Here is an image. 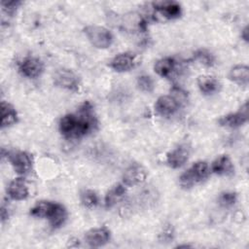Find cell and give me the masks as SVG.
Instances as JSON below:
<instances>
[{
    "label": "cell",
    "instance_id": "cell-1",
    "mask_svg": "<svg viewBox=\"0 0 249 249\" xmlns=\"http://www.w3.org/2000/svg\"><path fill=\"white\" fill-rule=\"evenodd\" d=\"M97 126V119L93 107L85 101L75 113L63 116L59 121V131L66 139H79L93 131Z\"/></svg>",
    "mask_w": 249,
    "mask_h": 249
},
{
    "label": "cell",
    "instance_id": "cell-2",
    "mask_svg": "<svg viewBox=\"0 0 249 249\" xmlns=\"http://www.w3.org/2000/svg\"><path fill=\"white\" fill-rule=\"evenodd\" d=\"M209 175V166L206 161L199 160L188 168L179 178L180 186L184 189H190L204 181Z\"/></svg>",
    "mask_w": 249,
    "mask_h": 249
},
{
    "label": "cell",
    "instance_id": "cell-3",
    "mask_svg": "<svg viewBox=\"0 0 249 249\" xmlns=\"http://www.w3.org/2000/svg\"><path fill=\"white\" fill-rule=\"evenodd\" d=\"M90 44L97 49H107L113 43L112 33L103 26L89 25L84 29Z\"/></svg>",
    "mask_w": 249,
    "mask_h": 249
},
{
    "label": "cell",
    "instance_id": "cell-4",
    "mask_svg": "<svg viewBox=\"0 0 249 249\" xmlns=\"http://www.w3.org/2000/svg\"><path fill=\"white\" fill-rule=\"evenodd\" d=\"M8 160L15 171L19 175L27 174L32 168L31 156L24 151H13L8 153Z\"/></svg>",
    "mask_w": 249,
    "mask_h": 249
},
{
    "label": "cell",
    "instance_id": "cell-5",
    "mask_svg": "<svg viewBox=\"0 0 249 249\" xmlns=\"http://www.w3.org/2000/svg\"><path fill=\"white\" fill-rule=\"evenodd\" d=\"M54 84L62 89L76 91L79 89V78L70 69L61 68L55 71L53 75Z\"/></svg>",
    "mask_w": 249,
    "mask_h": 249
},
{
    "label": "cell",
    "instance_id": "cell-6",
    "mask_svg": "<svg viewBox=\"0 0 249 249\" xmlns=\"http://www.w3.org/2000/svg\"><path fill=\"white\" fill-rule=\"evenodd\" d=\"M18 69L23 76L29 79H35L43 73L44 64L38 57L26 56L18 63Z\"/></svg>",
    "mask_w": 249,
    "mask_h": 249
},
{
    "label": "cell",
    "instance_id": "cell-7",
    "mask_svg": "<svg viewBox=\"0 0 249 249\" xmlns=\"http://www.w3.org/2000/svg\"><path fill=\"white\" fill-rule=\"evenodd\" d=\"M147 170L144 166L138 163H133L129 165L124 175L123 182L125 186H136L143 183L147 178Z\"/></svg>",
    "mask_w": 249,
    "mask_h": 249
},
{
    "label": "cell",
    "instance_id": "cell-8",
    "mask_svg": "<svg viewBox=\"0 0 249 249\" xmlns=\"http://www.w3.org/2000/svg\"><path fill=\"white\" fill-rule=\"evenodd\" d=\"M247 102L242 106L241 110L235 113H231L221 117L218 121L219 124L224 127H238L247 122Z\"/></svg>",
    "mask_w": 249,
    "mask_h": 249
},
{
    "label": "cell",
    "instance_id": "cell-9",
    "mask_svg": "<svg viewBox=\"0 0 249 249\" xmlns=\"http://www.w3.org/2000/svg\"><path fill=\"white\" fill-rule=\"evenodd\" d=\"M86 242L91 247H100L110 240V231L105 228H94L86 232Z\"/></svg>",
    "mask_w": 249,
    "mask_h": 249
},
{
    "label": "cell",
    "instance_id": "cell-10",
    "mask_svg": "<svg viewBox=\"0 0 249 249\" xmlns=\"http://www.w3.org/2000/svg\"><path fill=\"white\" fill-rule=\"evenodd\" d=\"M179 101L172 95H161L155 104L156 111L161 116H171L179 109Z\"/></svg>",
    "mask_w": 249,
    "mask_h": 249
},
{
    "label": "cell",
    "instance_id": "cell-11",
    "mask_svg": "<svg viewBox=\"0 0 249 249\" xmlns=\"http://www.w3.org/2000/svg\"><path fill=\"white\" fill-rule=\"evenodd\" d=\"M189 155V148L186 145H180L166 155V163L171 168H179L188 160Z\"/></svg>",
    "mask_w": 249,
    "mask_h": 249
},
{
    "label": "cell",
    "instance_id": "cell-12",
    "mask_svg": "<svg viewBox=\"0 0 249 249\" xmlns=\"http://www.w3.org/2000/svg\"><path fill=\"white\" fill-rule=\"evenodd\" d=\"M135 65V56L130 53H123L116 55L110 62V67L117 72H125Z\"/></svg>",
    "mask_w": 249,
    "mask_h": 249
},
{
    "label": "cell",
    "instance_id": "cell-13",
    "mask_svg": "<svg viewBox=\"0 0 249 249\" xmlns=\"http://www.w3.org/2000/svg\"><path fill=\"white\" fill-rule=\"evenodd\" d=\"M155 9L168 19H174L181 16L182 10L180 4L174 1H160L154 3Z\"/></svg>",
    "mask_w": 249,
    "mask_h": 249
},
{
    "label": "cell",
    "instance_id": "cell-14",
    "mask_svg": "<svg viewBox=\"0 0 249 249\" xmlns=\"http://www.w3.org/2000/svg\"><path fill=\"white\" fill-rule=\"evenodd\" d=\"M211 171L217 175L229 176L233 174L234 166L229 156L222 155L212 162Z\"/></svg>",
    "mask_w": 249,
    "mask_h": 249
},
{
    "label": "cell",
    "instance_id": "cell-15",
    "mask_svg": "<svg viewBox=\"0 0 249 249\" xmlns=\"http://www.w3.org/2000/svg\"><path fill=\"white\" fill-rule=\"evenodd\" d=\"M28 188L23 178L14 179L8 187V195L15 200H22L28 196Z\"/></svg>",
    "mask_w": 249,
    "mask_h": 249
},
{
    "label": "cell",
    "instance_id": "cell-16",
    "mask_svg": "<svg viewBox=\"0 0 249 249\" xmlns=\"http://www.w3.org/2000/svg\"><path fill=\"white\" fill-rule=\"evenodd\" d=\"M56 202H52V201H47V200H41L38 201L31 209H30V214L33 217L37 218H48L53 215L55 207H56Z\"/></svg>",
    "mask_w": 249,
    "mask_h": 249
},
{
    "label": "cell",
    "instance_id": "cell-17",
    "mask_svg": "<svg viewBox=\"0 0 249 249\" xmlns=\"http://www.w3.org/2000/svg\"><path fill=\"white\" fill-rule=\"evenodd\" d=\"M197 86L199 90L204 94H212L217 92L220 89L219 81L208 75H201L197 78Z\"/></svg>",
    "mask_w": 249,
    "mask_h": 249
},
{
    "label": "cell",
    "instance_id": "cell-18",
    "mask_svg": "<svg viewBox=\"0 0 249 249\" xmlns=\"http://www.w3.org/2000/svg\"><path fill=\"white\" fill-rule=\"evenodd\" d=\"M18 122V113L13 105L6 101L1 102V127H7Z\"/></svg>",
    "mask_w": 249,
    "mask_h": 249
},
{
    "label": "cell",
    "instance_id": "cell-19",
    "mask_svg": "<svg viewBox=\"0 0 249 249\" xmlns=\"http://www.w3.org/2000/svg\"><path fill=\"white\" fill-rule=\"evenodd\" d=\"M229 78L231 81L234 82L239 86H247L249 82L248 66L242 64L233 66L229 73Z\"/></svg>",
    "mask_w": 249,
    "mask_h": 249
},
{
    "label": "cell",
    "instance_id": "cell-20",
    "mask_svg": "<svg viewBox=\"0 0 249 249\" xmlns=\"http://www.w3.org/2000/svg\"><path fill=\"white\" fill-rule=\"evenodd\" d=\"M125 194V188L123 184H117L113 186L105 196V207L111 208L113 207Z\"/></svg>",
    "mask_w": 249,
    "mask_h": 249
},
{
    "label": "cell",
    "instance_id": "cell-21",
    "mask_svg": "<svg viewBox=\"0 0 249 249\" xmlns=\"http://www.w3.org/2000/svg\"><path fill=\"white\" fill-rule=\"evenodd\" d=\"M175 68V60L172 57L159 59L154 66L155 72L160 77H168Z\"/></svg>",
    "mask_w": 249,
    "mask_h": 249
},
{
    "label": "cell",
    "instance_id": "cell-22",
    "mask_svg": "<svg viewBox=\"0 0 249 249\" xmlns=\"http://www.w3.org/2000/svg\"><path fill=\"white\" fill-rule=\"evenodd\" d=\"M66 218H67V211H66L65 207L63 205L57 203L53 215L49 219V222H50V225L53 229H56L64 224Z\"/></svg>",
    "mask_w": 249,
    "mask_h": 249
},
{
    "label": "cell",
    "instance_id": "cell-23",
    "mask_svg": "<svg viewBox=\"0 0 249 249\" xmlns=\"http://www.w3.org/2000/svg\"><path fill=\"white\" fill-rule=\"evenodd\" d=\"M81 202L86 208L92 209L98 204V196L92 190H85L81 194Z\"/></svg>",
    "mask_w": 249,
    "mask_h": 249
},
{
    "label": "cell",
    "instance_id": "cell-24",
    "mask_svg": "<svg viewBox=\"0 0 249 249\" xmlns=\"http://www.w3.org/2000/svg\"><path fill=\"white\" fill-rule=\"evenodd\" d=\"M194 57H195V59H196L201 64H203L204 66H207V67H211L215 63L214 55L205 49H200V50L196 51L194 54Z\"/></svg>",
    "mask_w": 249,
    "mask_h": 249
},
{
    "label": "cell",
    "instance_id": "cell-25",
    "mask_svg": "<svg viewBox=\"0 0 249 249\" xmlns=\"http://www.w3.org/2000/svg\"><path fill=\"white\" fill-rule=\"evenodd\" d=\"M237 200V196L233 192H224L218 197V202L222 207H231Z\"/></svg>",
    "mask_w": 249,
    "mask_h": 249
},
{
    "label": "cell",
    "instance_id": "cell-26",
    "mask_svg": "<svg viewBox=\"0 0 249 249\" xmlns=\"http://www.w3.org/2000/svg\"><path fill=\"white\" fill-rule=\"evenodd\" d=\"M137 86L144 92H151L154 89V81L148 75H141L137 78Z\"/></svg>",
    "mask_w": 249,
    "mask_h": 249
},
{
    "label": "cell",
    "instance_id": "cell-27",
    "mask_svg": "<svg viewBox=\"0 0 249 249\" xmlns=\"http://www.w3.org/2000/svg\"><path fill=\"white\" fill-rule=\"evenodd\" d=\"M20 3H21L20 1H3L1 5L3 7V11L7 15H13L17 11Z\"/></svg>",
    "mask_w": 249,
    "mask_h": 249
},
{
    "label": "cell",
    "instance_id": "cell-28",
    "mask_svg": "<svg viewBox=\"0 0 249 249\" xmlns=\"http://www.w3.org/2000/svg\"><path fill=\"white\" fill-rule=\"evenodd\" d=\"M161 235H162V240H170V239H172V237H173V231H172V228L169 227V226L166 227V228L163 230Z\"/></svg>",
    "mask_w": 249,
    "mask_h": 249
},
{
    "label": "cell",
    "instance_id": "cell-29",
    "mask_svg": "<svg viewBox=\"0 0 249 249\" xmlns=\"http://www.w3.org/2000/svg\"><path fill=\"white\" fill-rule=\"evenodd\" d=\"M8 216L9 215H8L7 209L4 206H2V208H1V221H2V223H4L6 219H8Z\"/></svg>",
    "mask_w": 249,
    "mask_h": 249
},
{
    "label": "cell",
    "instance_id": "cell-30",
    "mask_svg": "<svg viewBox=\"0 0 249 249\" xmlns=\"http://www.w3.org/2000/svg\"><path fill=\"white\" fill-rule=\"evenodd\" d=\"M241 37H242L245 41L248 40V28H247V27H245V28L243 29V31H242V33H241Z\"/></svg>",
    "mask_w": 249,
    "mask_h": 249
}]
</instances>
